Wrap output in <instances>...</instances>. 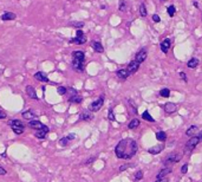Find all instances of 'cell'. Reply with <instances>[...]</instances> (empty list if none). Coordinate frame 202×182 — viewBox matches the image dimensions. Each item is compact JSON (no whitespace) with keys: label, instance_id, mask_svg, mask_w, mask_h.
Returning a JSON list of instances; mask_svg holds the SVG:
<instances>
[{"label":"cell","instance_id":"obj_21","mask_svg":"<svg viewBox=\"0 0 202 182\" xmlns=\"http://www.w3.org/2000/svg\"><path fill=\"white\" fill-rule=\"evenodd\" d=\"M163 148H164V145H163V144H157V145H155V147H152V148H150L148 152L152 155H157V154H160L162 150H163Z\"/></svg>","mask_w":202,"mask_h":182},{"label":"cell","instance_id":"obj_14","mask_svg":"<svg viewBox=\"0 0 202 182\" xmlns=\"http://www.w3.org/2000/svg\"><path fill=\"white\" fill-rule=\"evenodd\" d=\"M34 78L37 79V81H39L41 83H49L50 81H49V78H47V76H46V73L45 72H37V73H34Z\"/></svg>","mask_w":202,"mask_h":182},{"label":"cell","instance_id":"obj_3","mask_svg":"<svg viewBox=\"0 0 202 182\" xmlns=\"http://www.w3.org/2000/svg\"><path fill=\"white\" fill-rule=\"evenodd\" d=\"M181 158H182V154H178V153H170V154L165 157V160H164L163 163H164L165 167H169V166H172V164H174V163H177Z\"/></svg>","mask_w":202,"mask_h":182},{"label":"cell","instance_id":"obj_31","mask_svg":"<svg viewBox=\"0 0 202 182\" xmlns=\"http://www.w3.org/2000/svg\"><path fill=\"white\" fill-rule=\"evenodd\" d=\"M139 14H141V17H147V7H146V4H141V6H139Z\"/></svg>","mask_w":202,"mask_h":182},{"label":"cell","instance_id":"obj_36","mask_svg":"<svg viewBox=\"0 0 202 182\" xmlns=\"http://www.w3.org/2000/svg\"><path fill=\"white\" fill-rule=\"evenodd\" d=\"M135 179H136V180H142V179H143V171H142V170L136 171V174H135Z\"/></svg>","mask_w":202,"mask_h":182},{"label":"cell","instance_id":"obj_29","mask_svg":"<svg viewBox=\"0 0 202 182\" xmlns=\"http://www.w3.org/2000/svg\"><path fill=\"white\" fill-rule=\"evenodd\" d=\"M156 139L159 141H161V142H163V141L167 140V134L164 131H157L156 133Z\"/></svg>","mask_w":202,"mask_h":182},{"label":"cell","instance_id":"obj_23","mask_svg":"<svg viewBox=\"0 0 202 182\" xmlns=\"http://www.w3.org/2000/svg\"><path fill=\"white\" fill-rule=\"evenodd\" d=\"M17 18V15L15 13L13 12H5V13L1 15V19L4 20V21H7V20H14Z\"/></svg>","mask_w":202,"mask_h":182},{"label":"cell","instance_id":"obj_46","mask_svg":"<svg viewBox=\"0 0 202 182\" xmlns=\"http://www.w3.org/2000/svg\"><path fill=\"white\" fill-rule=\"evenodd\" d=\"M2 118H6V113L0 109V120H2Z\"/></svg>","mask_w":202,"mask_h":182},{"label":"cell","instance_id":"obj_12","mask_svg":"<svg viewBox=\"0 0 202 182\" xmlns=\"http://www.w3.org/2000/svg\"><path fill=\"white\" fill-rule=\"evenodd\" d=\"M138 68H139V63H137L136 60H133V62H130V63L128 64L127 70L130 72V75H133V73H135V72H137Z\"/></svg>","mask_w":202,"mask_h":182},{"label":"cell","instance_id":"obj_44","mask_svg":"<svg viewBox=\"0 0 202 182\" xmlns=\"http://www.w3.org/2000/svg\"><path fill=\"white\" fill-rule=\"evenodd\" d=\"M169 180L167 179V177H163V179H156V181L155 182H168Z\"/></svg>","mask_w":202,"mask_h":182},{"label":"cell","instance_id":"obj_20","mask_svg":"<svg viewBox=\"0 0 202 182\" xmlns=\"http://www.w3.org/2000/svg\"><path fill=\"white\" fill-rule=\"evenodd\" d=\"M116 76L120 78V79H127L129 76H130V72L127 70V69H121L116 72Z\"/></svg>","mask_w":202,"mask_h":182},{"label":"cell","instance_id":"obj_32","mask_svg":"<svg viewBox=\"0 0 202 182\" xmlns=\"http://www.w3.org/2000/svg\"><path fill=\"white\" fill-rule=\"evenodd\" d=\"M57 92H58V95H60V96H64V95H66L67 94V89L65 86H58V89H57Z\"/></svg>","mask_w":202,"mask_h":182},{"label":"cell","instance_id":"obj_38","mask_svg":"<svg viewBox=\"0 0 202 182\" xmlns=\"http://www.w3.org/2000/svg\"><path fill=\"white\" fill-rule=\"evenodd\" d=\"M133 164H130V163H127V164H122L121 167H120V171H124V170H127L128 168H130Z\"/></svg>","mask_w":202,"mask_h":182},{"label":"cell","instance_id":"obj_49","mask_svg":"<svg viewBox=\"0 0 202 182\" xmlns=\"http://www.w3.org/2000/svg\"><path fill=\"white\" fill-rule=\"evenodd\" d=\"M161 1H163V0H161Z\"/></svg>","mask_w":202,"mask_h":182},{"label":"cell","instance_id":"obj_10","mask_svg":"<svg viewBox=\"0 0 202 182\" xmlns=\"http://www.w3.org/2000/svg\"><path fill=\"white\" fill-rule=\"evenodd\" d=\"M28 126H30V128H32V129H37V130L47 128V126H45V124H43L41 122H39L38 120H33V121H30V122H28Z\"/></svg>","mask_w":202,"mask_h":182},{"label":"cell","instance_id":"obj_9","mask_svg":"<svg viewBox=\"0 0 202 182\" xmlns=\"http://www.w3.org/2000/svg\"><path fill=\"white\" fill-rule=\"evenodd\" d=\"M21 116H23V118L24 120H28V121H33V120H36L37 118V113L33 111V110H26V111H24L21 113Z\"/></svg>","mask_w":202,"mask_h":182},{"label":"cell","instance_id":"obj_11","mask_svg":"<svg viewBox=\"0 0 202 182\" xmlns=\"http://www.w3.org/2000/svg\"><path fill=\"white\" fill-rule=\"evenodd\" d=\"M160 46H161V51L162 52H164V53H167L168 51H169V49H170V46H172V40L169 39V38H167V39H164V40H162L161 44H160Z\"/></svg>","mask_w":202,"mask_h":182},{"label":"cell","instance_id":"obj_37","mask_svg":"<svg viewBox=\"0 0 202 182\" xmlns=\"http://www.w3.org/2000/svg\"><path fill=\"white\" fill-rule=\"evenodd\" d=\"M108 118L110 120V121H116V118H115V115H114V110H112V109H110V110H109Z\"/></svg>","mask_w":202,"mask_h":182},{"label":"cell","instance_id":"obj_33","mask_svg":"<svg viewBox=\"0 0 202 182\" xmlns=\"http://www.w3.org/2000/svg\"><path fill=\"white\" fill-rule=\"evenodd\" d=\"M167 12H168V14H169L170 17H174V14L176 13V8H175V6H174V5H170V6L168 7Z\"/></svg>","mask_w":202,"mask_h":182},{"label":"cell","instance_id":"obj_4","mask_svg":"<svg viewBox=\"0 0 202 182\" xmlns=\"http://www.w3.org/2000/svg\"><path fill=\"white\" fill-rule=\"evenodd\" d=\"M103 104H104V96H101L98 99L94 101V102L89 105V110H90V111H92V112L99 111V110L102 109Z\"/></svg>","mask_w":202,"mask_h":182},{"label":"cell","instance_id":"obj_34","mask_svg":"<svg viewBox=\"0 0 202 182\" xmlns=\"http://www.w3.org/2000/svg\"><path fill=\"white\" fill-rule=\"evenodd\" d=\"M69 142H70L69 137H67V136H65V137L60 139V141H59V144H60L62 147H65V145H67V144H69Z\"/></svg>","mask_w":202,"mask_h":182},{"label":"cell","instance_id":"obj_26","mask_svg":"<svg viewBox=\"0 0 202 182\" xmlns=\"http://www.w3.org/2000/svg\"><path fill=\"white\" fill-rule=\"evenodd\" d=\"M82 101H83V98H82V96H79V95H75V96L69 97V102H70V103L79 104V103H82Z\"/></svg>","mask_w":202,"mask_h":182},{"label":"cell","instance_id":"obj_1","mask_svg":"<svg viewBox=\"0 0 202 182\" xmlns=\"http://www.w3.org/2000/svg\"><path fill=\"white\" fill-rule=\"evenodd\" d=\"M138 150V144L134 139H123L115 147V154L117 158L130 160Z\"/></svg>","mask_w":202,"mask_h":182},{"label":"cell","instance_id":"obj_25","mask_svg":"<svg viewBox=\"0 0 202 182\" xmlns=\"http://www.w3.org/2000/svg\"><path fill=\"white\" fill-rule=\"evenodd\" d=\"M199 63H200V62H199L197 58H191L188 63H187V66H188L189 69H195V68L199 65Z\"/></svg>","mask_w":202,"mask_h":182},{"label":"cell","instance_id":"obj_17","mask_svg":"<svg viewBox=\"0 0 202 182\" xmlns=\"http://www.w3.org/2000/svg\"><path fill=\"white\" fill-rule=\"evenodd\" d=\"M72 59H76V60H79V62H83L85 60V53L83 51H73L72 52Z\"/></svg>","mask_w":202,"mask_h":182},{"label":"cell","instance_id":"obj_13","mask_svg":"<svg viewBox=\"0 0 202 182\" xmlns=\"http://www.w3.org/2000/svg\"><path fill=\"white\" fill-rule=\"evenodd\" d=\"M172 171H173V169L170 168V167H164V168H162L161 170L157 173L156 179H163V177H165L167 175H169Z\"/></svg>","mask_w":202,"mask_h":182},{"label":"cell","instance_id":"obj_35","mask_svg":"<svg viewBox=\"0 0 202 182\" xmlns=\"http://www.w3.org/2000/svg\"><path fill=\"white\" fill-rule=\"evenodd\" d=\"M71 24V26H75V27H78V28H82L84 26V23L83 21H73V23H70Z\"/></svg>","mask_w":202,"mask_h":182},{"label":"cell","instance_id":"obj_8","mask_svg":"<svg viewBox=\"0 0 202 182\" xmlns=\"http://www.w3.org/2000/svg\"><path fill=\"white\" fill-rule=\"evenodd\" d=\"M79 120H81V121H91V120H94V112L90 111L89 109H88V110H84V111L79 115Z\"/></svg>","mask_w":202,"mask_h":182},{"label":"cell","instance_id":"obj_39","mask_svg":"<svg viewBox=\"0 0 202 182\" xmlns=\"http://www.w3.org/2000/svg\"><path fill=\"white\" fill-rule=\"evenodd\" d=\"M120 11H122V12L127 11V4L124 1H121V4H120Z\"/></svg>","mask_w":202,"mask_h":182},{"label":"cell","instance_id":"obj_15","mask_svg":"<svg viewBox=\"0 0 202 182\" xmlns=\"http://www.w3.org/2000/svg\"><path fill=\"white\" fill-rule=\"evenodd\" d=\"M26 94H27V96L31 98V99H37V101H38L37 92H36V90H34V88H33V86L27 85L26 86Z\"/></svg>","mask_w":202,"mask_h":182},{"label":"cell","instance_id":"obj_45","mask_svg":"<svg viewBox=\"0 0 202 182\" xmlns=\"http://www.w3.org/2000/svg\"><path fill=\"white\" fill-rule=\"evenodd\" d=\"M67 137H69V140L70 141H72V140H75V139H76V135H75V134H69V135H67Z\"/></svg>","mask_w":202,"mask_h":182},{"label":"cell","instance_id":"obj_48","mask_svg":"<svg viewBox=\"0 0 202 182\" xmlns=\"http://www.w3.org/2000/svg\"><path fill=\"white\" fill-rule=\"evenodd\" d=\"M197 137L200 139V142H201V141H202V130H201V131H200V133H199V135H197Z\"/></svg>","mask_w":202,"mask_h":182},{"label":"cell","instance_id":"obj_16","mask_svg":"<svg viewBox=\"0 0 202 182\" xmlns=\"http://www.w3.org/2000/svg\"><path fill=\"white\" fill-rule=\"evenodd\" d=\"M177 110V105L175 103H172V102H168L165 103L164 105V111L168 112V113H172V112H175Z\"/></svg>","mask_w":202,"mask_h":182},{"label":"cell","instance_id":"obj_24","mask_svg":"<svg viewBox=\"0 0 202 182\" xmlns=\"http://www.w3.org/2000/svg\"><path fill=\"white\" fill-rule=\"evenodd\" d=\"M197 130H199V128H197V126H191L188 128V130L186 131V135L187 136H189V137H193L196 133H197Z\"/></svg>","mask_w":202,"mask_h":182},{"label":"cell","instance_id":"obj_30","mask_svg":"<svg viewBox=\"0 0 202 182\" xmlns=\"http://www.w3.org/2000/svg\"><path fill=\"white\" fill-rule=\"evenodd\" d=\"M160 95H161L162 97L168 98L170 96V90L168 88H163V89H161V91H160Z\"/></svg>","mask_w":202,"mask_h":182},{"label":"cell","instance_id":"obj_2","mask_svg":"<svg viewBox=\"0 0 202 182\" xmlns=\"http://www.w3.org/2000/svg\"><path fill=\"white\" fill-rule=\"evenodd\" d=\"M8 126L12 128L13 133L17 134V135H21V134L24 133V130H25L24 123H23L21 121H19V120H12V121H10V122H8Z\"/></svg>","mask_w":202,"mask_h":182},{"label":"cell","instance_id":"obj_42","mask_svg":"<svg viewBox=\"0 0 202 182\" xmlns=\"http://www.w3.org/2000/svg\"><path fill=\"white\" fill-rule=\"evenodd\" d=\"M95 160H96V157H95V156H91V158H89L88 161H85V164H90V163H92Z\"/></svg>","mask_w":202,"mask_h":182},{"label":"cell","instance_id":"obj_40","mask_svg":"<svg viewBox=\"0 0 202 182\" xmlns=\"http://www.w3.org/2000/svg\"><path fill=\"white\" fill-rule=\"evenodd\" d=\"M187 171H188V163H184V164L181 167V173H182V174H187Z\"/></svg>","mask_w":202,"mask_h":182},{"label":"cell","instance_id":"obj_19","mask_svg":"<svg viewBox=\"0 0 202 182\" xmlns=\"http://www.w3.org/2000/svg\"><path fill=\"white\" fill-rule=\"evenodd\" d=\"M49 131H50L49 126L45 128V129H39V130H37V133H36V137L39 139V140H44V139L46 137V134H47Z\"/></svg>","mask_w":202,"mask_h":182},{"label":"cell","instance_id":"obj_47","mask_svg":"<svg viewBox=\"0 0 202 182\" xmlns=\"http://www.w3.org/2000/svg\"><path fill=\"white\" fill-rule=\"evenodd\" d=\"M6 173H7V171H6L5 169L2 168V167H0V175H5Z\"/></svg>","mask_w":202,"mask_h":182},{"label":"cell","instance_id":"obj_43","mask_svg":"<svg viewBox=\"0 0 202 182\" xmlns=\"http://www.w3.org/2000/svg\"><path fill=\"white\" fill-rule=\"evenodd\" d=\"M180 77H181L184 82H187V76H186V73H184V72H180Z\"/></svg>","mask_w":202,"mask_h":182},{"label":"cell","instance_id":"obj_22","mask_svg":"<svg viewBox=\"0 0 202 182\" xmlns=\"http://www.w3.org/2000/svg\"><path fill=\"white\" fill-rule=\"evenodd\" d=\"M91 46H92V49H94L95 51L98 52V53L104 52V47H103V45L99 42H92L91 43Z\"/></svg>","mask_w":202,"mask_h":182},{"label":"cell","instance_id":"obj_41","mask_svg":"<svg viewBox=\"0 0 202 182\" xmlns=\"http://www.w3.org/2000/svg\"><path fill=\"white\" fill-rule=\"evenodd\" d=\"M152 20H154L155 23H160V21H161V18H160L157 14H154V15H152Z\"/></svg>","mask_w":202,"mask_h":182},{"label":"cell","instance_id":"obj_6","mask_svg":"<svg viewBox=\"0 0 202 182\" xmlns=\"http://www.w3.org/2000/svg\"><path fill=\"white\" fill-rule=\"evenodd\" d=\"M200 143V139L197 137V136H193V137H190L188 140V142L186 143V148H187V150H193L194 148H196V145Z\"/></svg>","mask_w":202,"mask_h":182},{"label":"cell","instance_id":"obj_28","mask_svg":"<svg viewBox=\"0 0 202 182\" xmlns=\"http://www.w3.org/2000/svg\"><path fill=\"white\" fill-rule=\"evenodd\" d=\"M138 126H139V120L134 118V120H131V121H130V123H129L128 128H129V129H136Z\"/></svg>","mask_w":202,"mask_h":182},{"label":"cell","instance_id":"obj_18","mask_svg":"<svg viewBox=\"0 0 202 182\" xmlns=\"http://www.w3.org/2000/svg\"><path fill=\"white\" fill-rule=\"evenodd\" d=\"M72 68L78 72H82L84 70V63L79 62V60H76V59H72Z\"/></svg>","mask_w":202,"mask_h":182},{"label":"cell","instance_id":"obj_5","mask_svg":"<svg viewBox=\"0 0 202 182\" xmlns=\"http://www.w3.org/2000/svg\"><path fill=\"white\" fill-rule=\"evenodd\" d=\"M70 43L72 44H77V45H83L86 43V36L84 34V32L82 30H78L77 33H76V38L73 39H70Z\"/></svg>","mask_w":202,"mask_h":182},{"label":"cell","instance_id":"obj_7","mask_svg":"<svg viewBox=\"0 0 202 182\" xmlns=\"http://www.w3.org/2000/svg\"><path fill=\"white\" fill-rule=\"evenodd\" d=\"M147 56H148V53H147V50L146 49H142V50H139L138 51V53H136V57H135V60L137 62V63H143L146 59H147Z\"/></svg>","mask_w":202,"mask_h":182},{"label":"cell","instance_id":"obj_27","mask_svg":"<svg viewBox=\"0 0 202 182\" xmlns=\"http://www.w3.org/2000/svg\"><path fill=\"white\" fill-rule=\"evenodd\" d=\"M142 118H143V120H146V121H148V122H154V121H155L148 110H146V111L142 113Z\"/></svg>","mask_w":202,"mask_h":182}]
</instances>
